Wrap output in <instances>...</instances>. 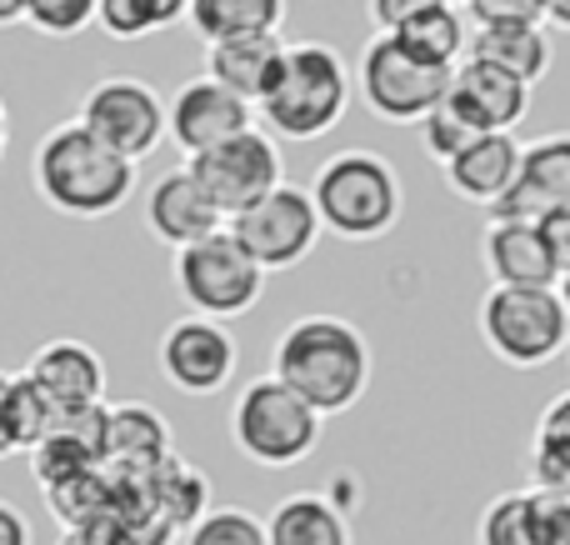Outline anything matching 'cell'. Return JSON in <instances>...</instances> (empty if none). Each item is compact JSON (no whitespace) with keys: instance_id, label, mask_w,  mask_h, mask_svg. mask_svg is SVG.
<instances>
[{"instance_id":"obj_1","label":"cell","mask_w":570,"mask_h":545,"mask_svg":"<svg viewBox=\"0 0 570 545\" xmlns=\"http://www.w3.org/2000/svg\"><path fill=\"white\" fill-rule=\"evenodd\" d=\"M271 376L291 386L315 416H345L371 386V346L345 316H301L271 350Z\"/></svg>"},{"instance_id":"obj_2","label":"cell","mask_w":570,"mask_h":545,"mask_svg":"<svg viewBox=\"0 0 570 545\" xmlns=\"http://www.w3.org/2000/svg\"><path fill=\"white\" fill-rule=\"evenodd\" d=\"M30 190L66 220H106L136 196V166L100 146L80 120H60L30 156Z\"/></svg>"},{"instance_id":"obj_3","label":"cell","mask_w":570,"mask_h":545,"mask_svg":"<svg viewBox=\"0 0 570 545\" xmlns=\"http://www.w3.org/2000/svg\"><path fill=\"white\" fill-rule=\"evenodd\" d=\"M355 76L341 60V50L325 40H295L285 46L281 70L271 80L266 100L256 106L266 136L281 140H321L325 130H335L351 110Z\"/></svg>"},{"instance_id":"obj_4","label":"cell","mask_w":570,"mask_h":545,"mask_svg":"<svg viewBox=\"0 0 570 545\" xmlns=\"http://www.w3.org/2000/svg\"><path fill=\"white\" fill-rule=\"evenodd\" d=\"M311 206L321 230L341 240H381L401 220V176L375 150H335L311 180Z\"/></svg>"},{"instance_id":"obj_5","label":"cell","mask_w":570,"mask_h":545,"mask_svg":"<svg viewBox=\"0 0 570 545\" xmlns=\"http://www.w3.org/2000/svg\"><path fill=\"white\" fill-rule=\"evenodd\" d=\"M481 340L501 366L541 370L570 346V310L556 286H491L475 310Z\"/></svg>"},{"instance_id":"obj_6","label":"cell","mask_w":570,"mask_h":545,"mask_svg":"<svg viewBox=\"0 0 570 545\" xmlns=\"http://www.w3.org/2000/svg\"><path fill=\"white\" fill-rule=\"evenodd\" d=\"M230 440H236V450L246 460H256V466L285 470V466L311 460V450L321 446V416H315L291 386H281L276 376H261L236 396Z\"/></svg>"},{"instance_id":"obj_7","label":"cell","mask_w":570,"mask_h":545,"mask_svg":"<svg viewBox=\"0 0 570 545\" xmlns=\"http://www.w3.org/2000/svg\"><path fill=\"white\" fill-rule=\"evenodd\" d=\"M170 280H176L180 300L190 306V316L206 320H236L246 310H256V300L266 296V270L246 256V246L230 230H216V236L176 250Z\"/></svg>"},{"instance_id":"obj_8","label":"cell","mask_w":570,"mask_h":545,"mask_svg":"<svg viewBox=\"0 0 570 545\" xmlns=\"http://www.w3.org/2000/svg\"><path fill=\"white\" fill-rule=\"evenodd\" d=\"M355 90L371 116L391 120V126H421L451 96V70L415 60L395 36H371L355 60Z\"/></svg>"},{"instance_id":"obj_9","label":"cell","mask_w":570,"mask_h":545,"mask_svg":"<svg viewBox=\"0 0 570 545\" xmlns=\"http://www.w3.org/2000/svg\"><path fill=\"white\" fill-rule=\"evenodd\" d=\"M76 120L110 146L116 156H126L130 166H140L146 156H156L166 146V100L156 96V86H146L140 76H106L80 96Z\"/></svg>"},{"instance_id":"obj_10","label":"cell","mask_w":570,"mask_h":545,"mask_svg":"<svg viewBox=\"0 0 570 545\" xmlns=\"http://www.w3.org/2000/svg\"><path fill=\"white\" fill-rule=\"evenodd\" d=\"M186 170L196 176V186L210 196V206L226 220H236L240 210H250L256 200H266L276 186H285V160L276 136L266 130H240L236 140L206 150V156L186 160Z\"/></svg>"},{"instance_id":"obj_11","label":"cell","mask_w":570,"mask_h":545,"mask_svg":"<svg viewBox=\"0 0 570 545\" xmlns=\"http://www.w3.org/2000/svg\"><path fill=\"white\" fill-rule=\"evenodd\" d=\"M226 230L271 276V270H295L305 256H311L315 240H321V216H315V206H311V190L285 180V186H276L266 200L240 210Z\"/></svg>"},{"instance_id":"obj_12","label":"cell","mask_w":570,"mask_h":545,"mask_svg":"<svg viewBox=\"0 0 570 545\" xmlns=\"http://www.w3.org/2000/svg\"><path fill=\"white\" fill-rule=\"evenodd\" d=\"M160 376L180 390V396H216L236 380L240 366V346L230 336L226 320H206V316H180L160 330Z\"/></svg>"},{"instance_id":"obj_13","label":"cell","mask_w":570,"mask_h":545,"mask_svg":"<svg viewBox=\"0 0 570 545\" xmlns=\"http://www.w3.org/2000/svg\"><path fill=\"white\" fill-rule=\"evenodd\" d=\"M250 126H256V106L230 96V90L216 86L210 76L186 80L166 106V140H176V146L186 150V160L226 146V140H236L240 130H250Z\"/></svg>"},{"instance_id":"obj_14","label":"cell","mask_w":570,"mask_h":545,"mask_svg":"<svg viewBox=\"0 0 570 545\" xmlns=\"http://www.w3.org/2000/svg\"><path fill=\"white\" fill-rule=\"evenodd\" d=\"M570 206V136H546L525 146L521 176L491 206V220H515V226H541L551 210Z\"/></svg>"},{"instance_id":"obj_15","label":"cell","mask_w":570,"mask_h":545,"mask_svg":"<svg viewBox=\"0 0 570 545\" xmlns=\"http://www.w3.org/2000/svg\"><path fill=\"white\" fill-rule=\"evenodd\" d=\"M26 376L56 400L60 416L96 410L100 396H106V360H100L96 346H86V340H76V336L46 340V346L26 360Z\"/></svg>"},{"instance_id":"obj_16","label":"cell","mask_w":570,"mask_h":545,"mask_svg":"<svg viewBox=\"0 0 570 545\" xmlns=\"http://www.w3.org/2000/svg\"><path fill=\"white\" fill-rule=\"evenodd\" d=\"M146 230L160 246L186 250V246H196V240L226 230V216L210 206V196L196 186V176L180 166V170H166V176L146 190Z\"/></svg>"},{"instance_id":"obj_17","label":"cell","mask_w":570,"mask_h":545,"mask_svg":"<svg viewBox=\"0 0 570 545\" xmlns=\"http://www.w3.org/2000/svg\"><path fill=\"white\" fill-rule=\"evenodd\" d=\"M451 100L475 120V130L485 136H515L525 116H531V86H521L515 76L485 66V60L465 56L461 66L451 70Z\"/></svg>"},{"instance_id":"obj_18","label":"cell","mask_w":570,"mask_h":545,"mask_svg":"<svg viewBox=\"0 0 570 545\" xmlns=\"http://www.w3.org/2000/svg\"><path fill=\"white\" fill-rule=\"evenodd\" d=\"M521 156H525V146L515 136H495V130L491 136H475L461 156L441 166L445 190L461 196V200H471V206L491 210L495 200L515 186V176H521Z\"/></svg>"},{"instance_id":"obj_19","label":"cell","mask_w":570,"mask_h":545,"mask_svg":"<svg viewBox=\"0 0 570 545\" xmlns=\"http://www.w3.org/2000/svg\"><path fill=\"white\" fill-rule=\"evenodd\" d=\"M481 266H485V276H491V286H556V280H561L541 230L515 226V220H491V226H485Z\"/></svg>"},{"instance_id":"obj_20","label":"cell","mask_w":570,"mask_h":545,"mask_svg":"<svg viewBox=\"0 0 570 545\" xmlns=\"http://www.w3.org/2000/svg\"><path fill=\"white\" fill-rule=\"evenodd\" d=\"M100 460H116V476H150L160 460H170V430L140 400L126 406H106V440H100Z\"/></svg>"},{"instance_id":"obj_21","label":"cell","mask_w":570,"mask_h":545,"mask_svg":"<svg viewBox=\"0 0 570 545\" xmlns=\"http://www.w3.org/2000/svg\"><path fill=\"white\" fill-rule=\"evenodd\" d=\"M281 56H285V40L281 36H236V40H216L206 46V76L216 86H226L230 96L250 100L261 106L281 70Z\"/></svg>"},{"instance_id":"obj_22","label":"cell","mask_w":570,"mask_h":545,"mask_svg":"<svg viewBox=\"0 0 570 545\" xmlns=\"http://www.w3.org/2000/svg\"><path fill=\"white\" fill-rule=\"evenodd\" d=\"M471 60H485V66L505 70V76H515L521 86H541L546 76H551V36H546V26H475L471 30V50H465Z\"/></svg>"},{"instance_id":"obj_23","label":"cell","mask_w":570,"mask_h":545,"mask_svg":"<svg viewBox=\"0 0 570 545\" xmlns=\"http://www.w3.org/2000/svg\"><path fill=\"white\" fill-rule=\"evenodd\" d=\"M266 545H351V521L325 496H291L266 516Z\"/></svg>"},{"instance_id":"obj_24","label":"cell","mask_w":570,"mask_h":545,"mask_svg":"<svg viewBox=\"0 0 570 545\" xmlns=\"http://www.w3.org/2000/svg\"><path fill=\"white\" fill-rule=\"evenodd\" d=\"M186 20L206 46L236 36H281L285 0H190Z\"/></svg>"},{"instance_id":"obj_25","label":"cell","mask_w":570,"mask_h":545,"mask_svg":"<svg viewBox=\"0 0 570 545\" xmlns=\"http://www.w3.org/2000/svg\"><path fill=\"white\" fill-rule=\"evenodd\" d=\"M395 40H401L415 60H425V66H435V70H455L465 60V50H471L465 16L451 6V0H441L435 10H425V16H415L411 26H401Z\"/></svg>"},{"instance_id":"obj_26","label":"cell","mask_w":570,"mask_h":545,"mask_svg":"<svg viewBox=\"0 0 570 545\" xmlns=\"http://www.w3.org/2000/svg\"><path fill=\"white\" fill-rule=\"evenodd\" d=\"M475 545H546V501L535 490L495 496L475 521Z\"/></svg>"},{"instance_id":"obj_27","label":"cell","mask_w":570,"mask_h":545,"mask_svg":"<svg viewBox=\"0 0 570 545\" xmlns=\"http://www.w3.org/2000/svg\"><path fill=\"white\" fill-rule=\"evenodd\" d=\"M190 16V0H96V26L110 40H146Z\"/></svg>"},{"instance_id":"obj_28","label":"cell","mask_w":570,"mask_h":545,"mask_svg":"<svg viewBox=\"0 0 570 545\" xmlns=\"http://www.w3.org/2000/svg\"><path fill=\"white\" fill-rule=\"evenodd\" d=\"M6 420H10L16 450H36L66 416H60V406L26 376V370H16V376H10V396H6Z\"/></svg>"},{"instance_id":"obj_29","label":"cell","mask_w":570,"mask_h":545,"mask_svg":"<svg viewBox=\"0 0 570 545\" xmlns=\"http://www.w3.org/2000/svg\"><path fill=\"white\" fill-rule=\"evenodd\" d=\"M180 545H266V521L246 506H216L186 531Z\"/></svg>"},{"instance_id":"obj_30","label":"cell","mask_w":570,"mask_h":545,"mask_svg":"<svg viewBox=\"0 0 570 545\" xmlns=\"http://www.w3.org/2000/svg\"><path fill=\"white\" fill-rule=\"evenodd\" d=\"M20 20H26L36 36L70 40L96 26V0H20Z\"/></svg>"},{"instance_id":"obj_31","label":"cell","mask_w":570,"mask_h":545,"mask_svg":"<svg viewBox=\"0 0 570 545\" xmlns=\"http://www.w3.org/2000/svg\"><path fill=\"white\" fill-rule=\"evenodd\" d=\"M475 136H485V130H475V120L465 116V110L455 106L451 96H445L441 106H435L431 116L421 120V140H425V150H431V156L441 160V166H445V160H455V156H461V150L471 146Z\"/></svg>"},{"instance_id":"obj_32","label":"cell","mask_w":570,"mask_h":545,"mask_svg":"<svg viewBox=\"0 0 570 545\" xmlns=\"http://www.w3.org/2000/svg\"><path fill=\"white\" fill-rule=\"evenodd\" d=\"M531 490L546 501H570V446L566 440L531 436Z\"/></svg>"},{"instance_id":"obj_33","label":"cell","mask_w":570,"mask_h":545,"mask_svg":"<svg viewBox=\"0 0 570 545\" xmlns=\"http://www.w3.org/2000/svg\"><path fill=\"white\" fill-rule=\"evenodd\" d=\"M475 26H546L551 0H465Z\"/></svg>"},{"instance_id":"obj_34","label":"cell","mask_w":570,"mask_h":545,"mask_svg":"<svg viewBox=\"0 0 570 545\" xmlns=\"http://www.w3.org/2000/svg\"><path fill=\"white\" fill-rule=\"evenodd\" d=\"M56 545H136V541H130L126 516H120L116 506H106V511H96L90 521H76V526H66Z\"/></svg>"},{"instance_id":"obj_35","label":"cell","mask_w":570,"mask_h":545,"mask_svg":"<svg viewBox=\"0 0 570 545\" xmlns=\"http://www.w3.org/2000/svg\"><path fill=\"white\" fill-rule=\"evenodd\" d=\"M435 6H441V0H365L375 36H395L401 26H411L415 16H425V10H435Z\"/></svg>"},{"instance_id":"obj_36","label":"cell","mask_w":570,"mask_h":545,"mask_svg":"<svg viewBox=\"0 0 570 545\" xmlns=\"http://www.w3.org/2000/svg\"><path fill=\"white\" fill-rule=\"evenodd\" d=\"M535 230H541V240H546V250H551L556 270H570V206L551 210V216H546Z\"/></svg>"},{"instance_id":"obj_37","label":"cell","mask_w":570,"mask_h":545,"mask_svg":"<svg viewBox=\"0 0 570 545\" xmlns=\"http://www.w3.org/2000/svg\"><path fill=\"white\" fill-rule=\"evenodd\" d=\"M535 436L566 440V446H570V390H561V396H556L551 406L541 410V420H535Z\"/></svg>"},{"instance_id":"obj_38","label":"cell","mask_w":570,"mask_h":545,"mask_svg":"<svg viewBox=\"0 0 570 545\" xmlns=\"http://www.w3.org/2000/svg\"><path fill=\"white\" fill-rule=\"evenodd\" d=\"M0 545H30V516L16 501H0Z\"/></svg>"},{"instance_id":"obj_39","label":"cell","mask_w":570,"mask_h":545,"mask_svg":"<svg viewBox=\"0 0 570 545\" xmlns=\"http://www.w3.org/2000/svg\"><path fill=\"white\" fill-rule=\"evenodd\" d=\"M546 545H570V501H546Z\"/></svg>"},{"instance_id":"obj_40","label":"cell","mask_w":570,"mask_h":545,"mask_svg":"<svg viewBox=\"0 0 570 545\" xmlns=\"http://www.w3.org/2000/svg\"><path fill=\"white\" fill-rule=\"evenodd\" d=\"M10 376L16 370H0V460L16 456V440H10V420H6V396H10Z\"/></svg>"},{"instance_id":"obj_41","label":"cell","mask_w":570,"mask_h":545,"mask_svg":"<svg viewBox=\"0 0 570 545\" xmlns=\"http://www.w3.org/2000/svg\"><path fill=\"white\" fill-rule=\"evenodd\" d=\"M10 26H26L20 20V0H0V30H10Z\"/></svg>"},{"instance_id":"obj_42","label":"cell","mask_w":570,"mask_h":545,"mask_svg":"<svg viewBox=\"0 0 570 545\" xmlns=\"http://www.w3.org/2000/svg\"><path fill=\"white\" fill-rule=\"evenodd\" d=\"M551 26L570 36V0H551Z\"/></svg>"},{"instance_id":"obj_43","label":"cell","mask_w":570,"mask_h":545,"mask_svg":"<svg viewBox=\"0 0 570 545\" xmlns=\"http://www.w3.org/2000/svg\"><path fill=\"white\" fill-rule=\"evenodd\" d=\"M10 150V110H6V96H0V160Z\"/></svg>"},{"instance_id":"obj_44","label":"cell","mask_w":570,"mask_h":545,"mask_svg":"<svg viewBox=\"0 0 570 545\" xmlns=\"http://www.w3.org/2000/svg\"><path fill=\"white\" fill-rule=\"evenodd\" d=\"M556 296H561V306L570 310V270H561V280H556Z\"/></svg>"},{"instance_id":"obj_45","label":"cell","mask_w":570,"mask_h":545,"mask_svg":"<svg viewBox=\"0 0 570 545\" xmlns=\"http://www.w3.org/2000/svg\"><path fill=\"white\" fill-rule=\"evenodd\" d=\"M451 6H465V0H451Z\"/></svg>"},{"instance_id":"obj_46","label":"cell","mask_w":570,"mask_h":545,"mask_svg":"<svg viewBox=\"0 0 570 545\" xmlns=\"http://www.w3.org/2000/svg\"><path fill=\"white\" fill-rule=\"evenodd\" d=\"M566 350H570V346H566Z\"/></svg>"}]
</instances>
